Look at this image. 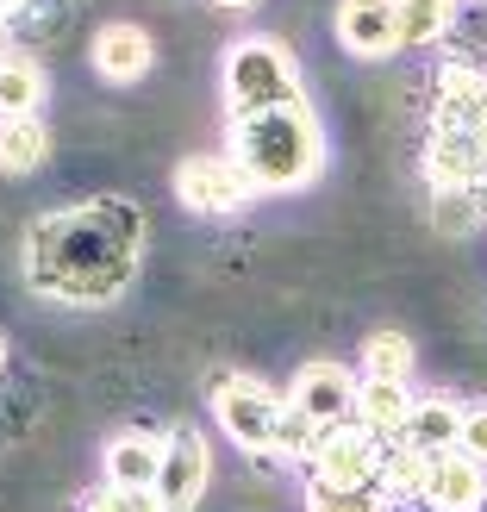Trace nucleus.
<instances>
[{
	"label": "nucleus",
	"mask_w": 487,
	"mask_h": 512,
	"mask_svg": "<svg viewBox=\"0 0 487 512\" xmlns=\"http://www.w3.org/2000/svg\"><path fill=\"white\" fill-rule=\"evenodd\" d=\"M175 194H182V207H194V213H238L250 200V182L232 157H188L175 169Z\"/></svg>",
	"instance_id": "8"
},
{
	"label": "nucleus",
	"mask_w": 487,
	"mask_h": 512,
	"mask_svg": "<svg viewBox=\"0 0 487 512\" xmlns=\"http://www.w3.org/2000/svg\"><path fill=\"white\" fill-rule=\"evenodd\" d=\"M338 38L356 57H388L400 50V13L394 0H344L338 7Z\"/></svg>",
	"instance_id": "11"
},
{
	"label": "nucleus",
	"mask_w": 487,
	"mask_h": 512,
	"mask_svg": "<svg viewBox=\"0 0 487 512\" xmlns=\"http://www.w3.org/2000/svg\"><path fill=\"white\" fill-rule=\"evenodd\" d=\"M425 506H431V512H481V506H487V469L469 463L463 450H444L438 463H431Z\"/></svg>",
	"instance_id": "10"
},
{
	"label": "nucleus",
	"mask_w": 487,
	"mask_h": 512,
	"mask_svg": "<svg viewBox=\"0 0 487 512\" xmlns=\"http://www.w3.org/2000/svg\"><path fill=\"white\" fill-rule=\"evenodd\" d=\"M0 363H7V344H0Z\"/></svg>",
	"instance_id": "26"
},
{
	"label": "nucleus",
	"mask_w": 487,
	"mask_h": 512,
	"mask_svg": "<svg viewBox=\"0 0 487 512\" xmlns=\"http://www.w3.org/2000/svg\"><path fill=\"white\" fill-rule=\"evenodd\" d=\"M306 512H388L381 488H344V481H313L306 488Z\"/></svg>",
	"instance_id": "19"
},
{
	"label": "nucleus",
	"mask_w": 487,
	"mask_h": 512,
	"mask_svg": "<svg viewBox=\"0 0 487 512\" xmlns=\"http://www.w3.org/2000/svg\"><path fill=\"white\" fill-rule=\"evenodd\" d=\"M207 475H213L207 438L182 425V431L163 444V469H157V500H163V512H194V500L207 494Z\"/></svg>",
	"instance_id": "7"
},
{
	"label": "nucleus",
	"mask_w": 487,
	"mask_h": 512,
	"mask_svg": "<svg viewBox=\"0 0 487 512\" xmlns=\"http://www.w3.org/2000/svg\"><path fill=\"white\" fill-rule=\"evenodd\" d=\"M381 450L388 438H375L363 425H325L319 444H313V481H344V488H381Z\"/></svg>",
	"instance_id": "4"
},
{
	"label": "nucleus",
	"mask_w": 487,
	"mask_h": 512,
	"mask_svg": "<svg viewBox=\"0 0 487 512\" xmlns=\"http://www.w3.org/2000/svg\"><path fill=\"white\" fill-rule=\"evenodd\" d=\"M88 512H163L157 488H100L88 500Z\"/></svg>",
	"instance_id": "22"
},
{
	"label": "nucleus",
	"mask_w": 487,
	"mask_h": 512,
	"mask_svg": "<svg viewBox=\"0 0 487 512\" xmlns=\"http://www.w3.org/2000/svg\"><path fill=\"white\" fill-rule=\"evenodd\" d=\"M163 469V444L144 438V431H125V438L107 444V481L113 488H157Z\"/></svg>",
	"instance_id": "14"
},
{
	"label": "nucleus",
	"mask_w": 487,
	"mask_h": 512,
	"mask_svg": "<svg viewBox=\"0 0 487 512\" xmlns=\"http://www.w3.org/2000/svg\"><path fill=\"white\" fill-rule=\"evenodd\" d=\"M94 69L107 82H138L150 69V32L144 25H100L94 32Z\"/></svg>",
	"instance_id": "12"
},
{
	"label": "nucleus",
	"mask_w": 487,
	"mask_h": 512,
	"mask_svg": "<svg viewBox=\"0 0 487 512\" xmlns=\"http://www.w3.org/2000/svg\"><path fill=\"white\" fill-rule=\"evenodd\" d=\"M431 138H463L487 150V75L469 63H450L438 75V107H431Z\"/></svg>",
	"instance_id": "5"
},
{
	"label": "nucleus",
	"mask_w": 487,
	"mask_h": 512,
	"mask_svg": "<svg viewBox=\"0 0 487 512\" xmlns=\"http://www.w3.org/2000/svg\"><path fill=\"white\" fill-rule=\"evenodd\" d=\"M44 100V69L32 57H0V119H32Z\"/></svg>",
	"instance_id": "16"
},
{
	"label": "nucleus",
	"mask_w": 487,
	"mask_h": 512,
	"mask_svg": "<svg viewBox=\"0 0 487 512\" xmlns=\"http://www.w3.org/2000/svg\"><path fill=\"white\" fill-rule=\"evenodd\" d=\"M413 375V344L400 331H369L363 338V381H406Z\"/></svg>",
	"instance_id": "18"
},
{
	"label": "nucleus",
	"mask_w": 487,
	"mask_h": 512,
	"mask_svg": "<svg viewBox=\"0 0 487 512\" xmlns=\"http://www.w3.org/2000/svg\"><path fill=\"white\" fill-rule=\"evenodd\" d=\"M25 7V0H0V13H19Z\"/></svg>",
	"instance_id": "24"
},
{
	"label": "nucleus",
	"mask_w": 487,
	"mask_h": 512,
	"mask_svg": "<svg viewBox=\"0 0 487 512\" xmlns=\"http://www.w3.org/2000/svg\"><path fill=\"white\" fill-rule=\"evenodd\" d=\"M219 7H250V0H219Z\"/></svg>",
	"instance_id": "25"
},
{
	"label": "nucleus",
	"mask_w": 487,
	"mask_h": 512,
	"mask_svg": "<svg viewBox=\"0 0 487 512\" xmlns=\"http://www.w3.org/2000/svg\"><path fill=\"white\" fill-rule=\"evenodd\" d=\"M400 13V44H431L450 25V0H394Z\"/></svg>",
	"instance_id": "20"
},
{
	"label": "nucleus",
	"mask_w": 487,
	"mask_h": 512,
	"mask_svg": "<svg viewBox=\"0 0 487 512\" xmlns=\"http://www.w3.org/2000/svg\"><path fill=\"white\" fill-rule=\"evenodd\" d=\"M319 444V425L294 413V406H281V419H275V456H313Z\"/></svg>",
	"instance_id": "21"
},
{
	"label": "nucleus",
	"mask_w": 487,
	"mask_h": 512,
	"mask_svg": "<svg viewBox=\"0 0 487 512\" xmlns=\"http://www.w3.org/2000/svg\"><path fill=\"white\" fill-rule=\"evenodd\" d=\"M413 413V394H406V381H363L356 388V425L375 431V438H394Z\"/></svg>",
	"instance_id": "15"
},
{
	"label": "nucleus",
	"mask_w": 487,
	"mask_h": 512,
	"mask_svg": "<svg viewBox=\"0 0 487 512\" xmlns=\"http://www.w3.org/2000/svg\"><path fill=\"white\" fill-rule=\"evenodd\" d=\"M144 213L132 200H82L25 232V281L63 306H107L138 281Z\"/></svg>",
	"instance_id": "1"
},
{
	"label": "nucleus",
	"mask_w": 487,
	"mask_h": 512,
	"mask_svg": "<svg viewBox=\"0 0 487 512\" xmlns=\"http://www.w3.org/2000/svg\"><path fill=\"white\" fill-rule=\"evenodd\" d=\"M232 163L244 169L250 194H288L306 188L325 163V138H319V119L300 107H275V113H256V119H232Z\"/></svg>",
	"instance_id": "2"
},
{
	"label": "nucleus",
	"mask_w": 487,
	"mask_h": 512,
	"mask_svg": "<svg viewBox=\"0 0 487 512\" xmlns=\"http://www.w3.org/2000/svg\"><path fill=\"white\" fill-rule=\"evenodd\" d=\"M288 406H294V413H306L319 431H325V425H344V419L356 413V375L338 369V363H306V369L294 375Z\"/></svg>",
	"instance_id": "9"
},
{
	"label": "nucleus",
	"mask_w": 487,
	"mask_h": 512,
	"mask_svg": "<svg viewBox=\"0 0 487 512\" xmlns=\"http://www.w3.org/2000/svg\"><path fill=\"white\" fill-rule=\"evenodd\" d=\"M456 425H463V406H450V400H419L394 438H400L406 450H419V456H444V450H456Z\"/></svg>",
	"instance_id": "13"
},
{
	"label": "nucleus",
	"mask_w": 487,
	"mask_h": 512,
	"mask_svg": "<svg viewBox=\"0 0 487 512\" xmlns=\"http://www.w3.org/2000/svg\"><path fill=\"white\" fill-rule=\"evenodd\" d=\"M44 150H50V138H44L38 113L32 119H0V169L7 175H32L44 163Z\"/></svg>",
	"instance_id": "17"
},
{
	"label": "nucleus",
	"mask_w": 487,
	"mask_h": 512,
	"mask_svg": "<svg viewBox=\"0 0 487 512\" xmlns=\"http://www.w3.org/2000/svg\"><path fill=\"white\" fill-rule=\"evenodd\" d=\"M225 107L232 119H256L275 107H300V69L275 38H244L225 50Z\"/></svg>",
	"instance_id": "3"
},
{
	"label": "nucleus",
	"mask_w": 487,
	"mask_h": 512,
	"mask_svg": "<svg viewBox=\"0 0 487 512\" xmlns=\"http://www.w3.org/2000/svg\"><path fill=\"white\" fill-rule=\"evenodd\" d=\"M456 450H463L469 463L487 469V406H463V425H456Z\"/></svg>",
	"instance_id": "23"
},
{
	"label": "nucleus",
	"mask_w": 487,
	"mask_h": 512,
	"mask_svg": "<svg viewBox=\"0 0 487 512\" xmlns=\"http://www.w3.org/2000/svg\"><path fill=\"white\" fill-rule=\"evenodd\" d=\"M281 406H288V400H275L263 381H250V375H232V381H219V388H213V413L225 425V438H238L244 450H275Z\"/></svg>",
	"instance_id": "6"
}]
</instances>
